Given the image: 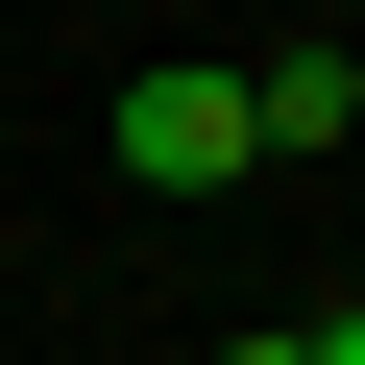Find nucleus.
I'll list each match as a JSON object with an SVG mask.
<instances>
[{"mask_svg":"<svg viewBox=\"0 0 365 365\" xmlns=\"http://www.w3.org/2000/svg\"><path fill=\"white\" fill-rule=\"evenodd\" d=\"M292 365H365V292H341V317H317V341H292Z\"/></svg>","mask_w":365,"mask_h":365,"instance_id":"3","label":"nucleus"},{"mask_svg":"<svg viewBox=\"0 0 365 365\" xmlns=\"http://www.w3.org/2000/svg\"><path fill=\"white\" fill-rule=\"evenodd\" d=\"M220 365H292V341H220Z\"/></svg>","mask_w":365,"mask_h":365,"instance_id":"4","label":"nucleus"},{"mask_svg":"<svg viewBox=\"0 0 365 365\" xmlns=\"http://www.w3.org/2000/svg\"><path fill=\"white\" fill-rule=\"evenodd\" d=\"M341 122H365V49H268L244 73V146H341Z\"/></svg>","mask_w":365,"mask_h":365,"instance_id":"2","label":"nucleus"},{"mask_svg":"<svg viewBox=\"0 0 365 365\" xmlns=\"http://www.w3.org/2000/svg\"><path fill=\"white\" fill-rule=\"evenodd\" d=\"M98 146H122V195H220V170H268V146H244V73H122Z\"/></svg>","mask_w":365,"mask_h":365,"instance_id":"1","label":"nucleus"}]
</instances>
